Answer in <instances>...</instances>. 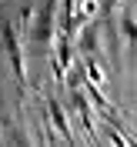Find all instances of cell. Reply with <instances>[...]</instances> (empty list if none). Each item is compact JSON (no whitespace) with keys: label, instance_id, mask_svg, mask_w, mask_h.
<instances>
[{"label":"cell","instance_id":"1","mask_svg":"<svg viewBox=\"0 0 137 147\" xmlns=\"http://www.w3.org/2000/svg\"><path fill=\"white\" fill-rule=\"evenodd\" d=\"M3 37H7V50H10V60H13V70H17V80H24V60H20V47H17L13 27H3Z\"/></svg>","mask_w":137,"mask_h":147},{"label":"cell","instance_id":"2","mask_svg":"<svg viewBox=\"0 0 137 147\" xmlns=\"http://www.w3.org/2000/svg\"><path fill=\"white\" fill-rule=\"evenodd\" d=\"M97 10H101V7H97V0H80V17H84V20L97 17Z\"/></svg>","mask_w":137,"mask_h":147},{"label":"cell","instance_id":"5","mask_svg":"<svg viewBox=\"0 0 137 147\" xmlns=\"http://www.w3.org/2000/svg\"><path fill=\"white\" fill-rule=\"evenodd\" d=\"M87 70H90V80H94V84H104V80H107V77L101 74V67H97V64H90V60H87Z\"/></svg>","mask_w":137,"mask_h":147},{"label":"cell","instance_id":"3","mask_svg":"<svg viewBox=\"0 0 137 147\" xmlns=\"http://www.w3.org/2000/svg\"><path fill=\"white\" fill-rule=\"evenodd\" d=\"M124 34H127L130 44H137V24H134V17H130V13L124 17Z\"/></svg>","mask_w":137,"mask_h":147},{"label":"cell","instance_id":"4","mask_svg":"<svg viewBox=\"0 0 137 147\" xmlns=\"http://www.w3.org/2000/svg\"><path fill=\"white\" fill-rule=\"evenodd\" d=\"M80 47L90 54V50H97V40H94V30H84V37H80Z\"/></svg>","mask_w":137,"mask_h":147}]
</instances>
